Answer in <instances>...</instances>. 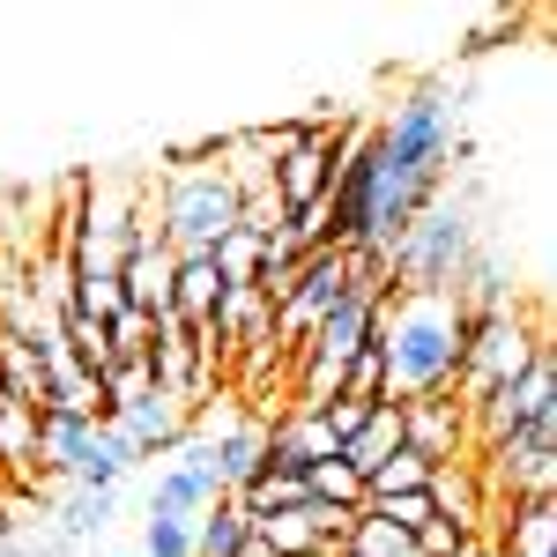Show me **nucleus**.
I'll use <instances>...</instances> for the list:
<instances>
[{
  "instance_id": "obj_4",
  "label": "nucleus",
  "mask_w": 557,
  "mask_h": 557,
  "mask_svg": "<svg viewBox=\"0 0 557 557\" xmlns=\"http://www.w3.org/2000/svg\"><path fill=\"white\" fill-rule=\"evenodd\" d=\"M469 253H475V201L469 194H438L380 260H386V283L394 290H446L454 298Z\"/></svg>"
},
{
  "instance_id": "obj_13",
  "label": "nucleus",
  "mask_w": 557,
  "mask_h": 557,
  "mask_svg": "<svg viewBox=\"0 0 557 557\" xmlns=\"http://www.w3.org/2000/svg\"><path fill=\"white\" fill-rule=\"evenodd\" d=\"M253 543V513L238 498H215L209 513H194V557H238Z\"/></svg>"
},
{
  "instance_id": "obj_17",
  "label": "nucleus",
  "mask_w": 557,
  "mask_h": 557,
  "mask_svg": "<svg viewBox=\"0 0 557 557\" xmlns=\"http://www.w3.org/2000/svg\"><path fill=\"white\" fill-rule=\"evenodd\" d=\"M209 260H215V275H223V290H253V275H260V238H253V231H223Z\"/></svg>"
},
{
  "instance_id": "obj_14",
  "label": "nucleus",
  "mask_w": 557,
  "mask_h": 557,
  "mask_svg": "<svg viewBox=\"0 0 557 557\" xmlns=\"http://www.w3.org/2000/svg\"><path fill=\"white\" fill-rule=\"evenodd\" d=\"M215 305H223V275H215V260H178V275H172V312L186 320V327H201Z\"/></svg>"
},
{
  "instance_id": "obj_21",
  "label": "nucleus",
  "mask_w": 557,
  "mask_h": 557,
  "mask_svg": "<svg viewBox=\"0 0 557 557\" xmlns=\"http://www.w3.org/2000/svg\"><path fill=\"white\" fill-rule=\"evenodd\" d=\"M141 557H194V520H141Z\"/></svg>"
},
{
  "instance_id": "obj_3",
  "label": "nucleus",
  "mask_w": 557,
  "mask_h": 557,
  "mask_svg": "<svg viewBox=\"0 0 557 557\" xmlns=\"http://www.w3.org/2000/svg\"><path fill=\"white\" fill-rule=\"evenodd\" d=\"M149 231H157V246L172 260H201V253H215L223 231H238V186L215 164V149L164 164L157 201H149Z\"/></svg>"
},
{
  "instance_id": "obj_22",
  "label": "nucleus",
  "mask_w": 557,
  "mask_h": 557,
  "mask_svg": "<svg viewBox=\"0 0 557 557\" xmlns=\"http://www.w3.org/2000/svg\"><path fill=\"white\" fill-rule=\"evenodd\" d=\"M469 543H483V535H461L454 520H424V528L409 535V550H417V557H461Z\"/></svg>"
},
{
  "instance_id": "obj_8",
  "label": "nucleus",
  "mask_w": 557,
  "mask_h": 557,
  "mask_svg": "<svg viewBox=\"0 0 557 557\" xmlns=\"http://www.w3.org/2000/svg\"><path fill=\"white\" fill-rule=\"evenodd\" d=\"M104 424H112V431H120V438L134 446V461H157V454H178V438L194 431V417L178 409L172 394H157V386H149L141 401H127V409H112Z\"/></svg>"
},
{
  "instance_id": "obj_18",
  "label": "nucleus",
  "mask_w": 557,
  "mask_h": 557,
  "mask_svg": "<svg viewBox=\"0 0 557 557\" xmlns=\"http://www.w3.org/2000/svg\"><path fill=\"white\" fill-rule=\"evenodd\" d=\"M343 394H349V401H394V394H386V357H380L372 335H364V349L343 364Z\"/></svg>"
},
{
  "instance_id": "obj_20",
  "label": "nucleus",
  "mask_w": 557,
  "mask_h": 557,
  "mask_svg": "<svg viewBox=\"0 0 557 557\" xmlns=\"http://www.w3.org/2000/svg\"><path fill=\"white\" fill-rule=\"evenodd\" d=\"M364 513L386 520L394 535H417L424 520H438V513H431V491H401V498H386V506H364Z\"/></svg>"
},
{
  "instance_id": "obj_6",
  "label": "nucleus",
  "mask_w": 557,
  "mask_h": 557,
  "mask_svg": "<svg viewBox=\"0 0 557 557\" xmlns=\"http://www.w3.org/2000/svg\"><path fill=\"white\" fill-rule=\"evenodd\" d=\"M401 446H409V454H424L431 469L461 461V454H469V417H461V401H454V394L401 401Z\"/></svg>"
},
{
  "instance_id": "obj_10",
  "label": "nucleus",
  "mask_w": 557,
  "mask_h": 557,
  "mask_svg": "<svg viewBox=\"0 0 557 557\" xmlns=\"http://www.w3.org/2000/svg\"><path fill=\"white\" fill-rule=\"evenodd\" d=\"M172 275H178V260L149 238V246H134L127 260H120V305L127 312H141V320H164L172 312Z\"/></svg>"
},
{
  "instance_id": "obj_5",
  "label": "nucleus",
  "mask_w": 557,
  "mask_h": 557,
  "mask_svg": "<svg viewBox=\"0 0 557 557\" xmlns=\"http://www.w3.org/2000/svg\"><path fill=\"white\" fill-rule=\"evenodd\" d=\"M535 349H550L528 320H520V305H498V312H475L469 320V343H461V380H454V394H461V409H475V401H491L498 386H513L528 364H535Z\"/></svg>"
},
{
  "instance_id": "obj_16",
  "label": "nucleus",
  "mask_w": 557,
  "mask_h": 557,
  "mask_svg": "<svg viewBox=\"0 0 557 557\" xmlns=\"http://www.w3.org/2000/svg\"><path fill=\"white\" fill-rule=\"evenodd\" d=\"M120 513V491H67L60 498V543H89V535H104Z\"/></svg>"
},
{
  "instance_id": "obj_15",
  "label": "nucleus",
  "mask_w": 557,
  "mask_h": 557,
  "mask_svg": "<svg viewBox=\"0 0 557 557\" xmlns=\"http://www.w3.org/2000/svg\"><path fill=\"white\" fill-rule=\"evenodd\" d=\"M424 483H431V461H424V454H409V446H394L380 469L364 475V506H386V498H401V491H424ZM364 506H357V513H364Z\"/></svg>"
},
{
  "instance_id": "obj_11",
  "label": "nucleus",
  "mask_w": 557,
  "mask_h": 557,
  "mask_svg": "<svg viewBox=\"0 0 557 557\" xmlns=\"http://www.w3.org/2000/svg\"><path fill=\"white\" fill-rule=\"evenodd\" d=\"M498 557H557V498H513L498 535H491Z\"/></svg>"
},
{
  "instance_id": "obj_25",
  "label": "nucleus",
  "mask_w": 557,
  "mask_h": 557,
  "mask_svg": "<svg viewBox=\"0 0 557 557\" xmlns=\"http://www.w3.org/2000/svg\"><path fill=\"white\" fill-rule=\"evenodd\" d=\"M238 557H275V550H268V543H260V535H253V543H246V550H238Z\"/></svg>"
},
{
  "instance_id": "obj_1",
  "label": "nucleus",
  "mask_w": 557,
  "mask_h": 557,
  "mask_svg": "<svg viewBox=\"0 0 557 557\" xmlns=\"http://www.w3.org/2000/svg\"><path fill=\"white\" fill-rule=\"evenodd\" d=\"M454 157H469L461 134V83H417L394 97L380 127L364 134V209H357V246L349 253H386L417 215L446 194Z\"/></svg>"
},
{
  "instance_id": "obj_24",
  "label": "nucleus",
  "mask_w": 557,
  "mask_h": 557,
  "mask_svg": "<svg viewBox=\"0 0 557 557\" xmlns=\"http://www.w3.org/2000/svg\"><path fill=\"white\" fill-rule=\"evenodd\" d=\"M461 557H498V550H491V535H483V543H469V550H461Z\"/></svg>"
},
{
  "instance_id": "obj_2",
  "label": "nucleus",
  "mask_w": 557,
  "mask_h": 557,
  "mask_svg": "<svg viewBox=\"0 0 557 557\" xmlns=\"http://www.w3.org/2000/svg\"><path fill=\"white\" fill-rule=\"evenodd\" d=\"M372 343L386 357V394L394 401L454 394V380H461V343H469V312L446 298V290H394L372 312Z\"/></svg>"
},
{
  "instance_id": "obj_19",
  "label": "nucleus",
  "mask_w": 557,
  "mask_h": 557,
  "mask_svg": "<svg viewBox=\"0 0 557 557\" xmlns=\"http://www.w3.org/2000/svg\"><path fill=\"white\" fill-rule=\"evenodd\" d=\"M343 557H417V550H409V535H394L386 520L357 513V535H349V550H343Z\"/></svg>"
},
{
  "instance_id": "obj_12",
  "label": "nucleus",
  "mask_w": 557,
  "mask_h": 557,
  "mask_svg": "<svg viewBox=\"0 0 557 557\" xmlns=\"http://www.w3.org/2000/svg\"><path fill=\"white\" fill-rule=\"evenodd\" d=\"M394 446H401V401H380V409H372L364 424L349 431V446H343V469L357 475V483H364V475L380 469V461L394 454Z\"/></svg>"
},
{
  "instance_id": "obj_7",
  "label": "nucleus",
  "mask_w": 557,
  "mask_h": 557,
  "mask_svg": "<svg viewBox=\"0 0 557 557\" xmlns=\"http://www.w3.org/2000/svg\"><path fill=\"white\" fill-rule=\"evenodd\" d=\"M194 431H209V461H215V483H223V498H238L260 469H268V424L260 417H201Z\"/></svg>"
},
{
  "instance_id": "obj_23",
  "label": "nucleus",
  "mask_w": 557,
  "mask_h": 557,
  "mask_svg": "<svg viewBox=\"0 0 557 557\" xmlns=\"http://www.w3.org/2000/svg\"><path fill=\"white\" fill-rule=\"evenodd\" d=\"M8 557H83V550H75V543H60V535H45V543L23 535V543H8Z\"/></svg>"
},
{
  "instance_id": "obj_9",
  "label": "nucleus",
  "mask_w": 557,
  "mask_h": 557,
  "mask_svg": "<svg viewBox=\"0 0 557 557\" xmlns=\"http://www.w3.org/2000/svg\"><path fill=\"white\" fill-rule=\"evenodd\" d=\"M127 469H141V461H134V446L112 424H89L83 446L67 454V491H120Z\"/></svg>"
}]
</instances>
